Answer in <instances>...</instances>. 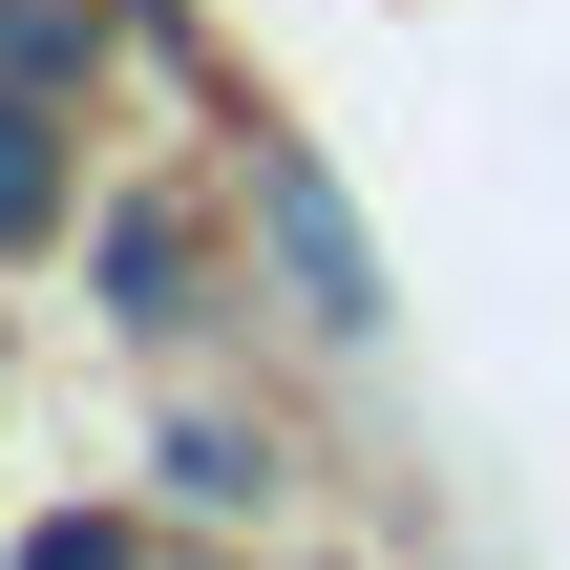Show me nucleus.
Wrapping results in <instances>:
<instances>
[{
    "instance_id": "nucleus-2",
    "label": "nucleus",
    "mask_w": 570,
    "mask_h": 570,
    "mask_svg": "<svg viewBox=\"0 0 570 570\" xmlns=\"http://www.w3.org/2000/svg\"><path fill=\"white\" fill-rule=\"evenodd\" d=\"M106 317H127V338H190V317H212V296H190V212H148V190L106 212Z\"/></svg>"
},
{
    "instance_id": "nucleus-5",
    "label": "nucleus",
    "mask_w": 570,
    "mask_h": 570,
    "mask_svg": "<svg viewBox=\"0 0 570 570\" xmlns=\"http://www.w3.org/2000/svg\"><path fill=\"white\" fill-rule=\"evenodd\" d=\"M0 85L63 106V85H85V0H0Z\"/></svg>"
},
{
    "instance_id": "nucleus-6",
    "label": "nucleus",
    "mask_w": 570,
    "mask_h": 570,
    "mask_svg": "<svg viewBox=\"0 0 570 570\" xmlns=\"http://www.w3.org/2000/svg\"><path fill=\"white\" fill-rule=\"evenodd\" d=\"M0 570H127V529H106V508H42V529H21Z\"/></svg>"
},
{
    "instance_id": "nucleus-4",
    "label": "nucleus",
    "mask_w": 570,
    "mask_h": 570,
    "mask_svg": "<svg viewBox=\"0 0 570 570\" xmlns=\"http://www.w3.org/2000/svg\"><path fill=\"white\" fill-rule=\"evenodd\" d=\"M254 487H275V423L190 402V423H169V508H254Z\"/></svg>"
},
{
    "instance_id": "nucleus-3",
    "label": "nucleus",
    "mask_w": 570,
    "mask_h": 570,
    "mask_svg": "<svg viewBox=\"0 0 570 570\" xmlns=\"http://www.w3.org/2000/svg\"><path fill=\"white\" fill-rule=\"evenodd\" d=\"M63 190H85V169H63V106H42V85H0V254H42V233H63Z\"/></svg>"
},
{
    "instance_id": "nucleus-1",
    "label": "nucleus",
    "mask_w": 570,
    "mask_h": 570,
    "mask_svg": "<svg viewBox=\"0 0 570 570\" xmlns=\"http://www.w3.org/2000/svg\"><path fill=\"white\" fill-rule=\"evenodd\" d=\"M254 212H275V254H296V317H317V338H381V254H360V212L317 190V148H254Z\"/></svg>"
}]
</instances>
